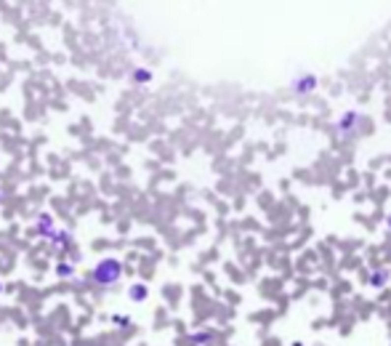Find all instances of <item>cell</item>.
<instances>
[{"mask_svg": "<svg viewBox=\"0 0 391 346\" xmlns=\"http://www.w3.org/2000/svg\"><path fill=\"white\" fill-rule=\"evenodd\" d=\"M122 280V261L120 258H99L96 266L90 269V285L99 290H115Z\"/></svg>", "mask_w": 391, "mask_h": 346, "instance_id": "obj_1", "label": "cell"}, {"mask_svg": "<svg viewBox=\"0 0 391 346\" xmlns=\"http://www.w3.org/2000/svg\"><path fill=\"white\" fill-rule=\"evenodd\" d=\"M364 128V115L357 112V109H346L343 115H338V120L333 123V133L338 139L349 141V139H357Z\"/></svg>", "mask_w": 391, "mask_h": 346, "instance_id": "obj_2", "label": "cell"}, {"mask_svg": "<svg viewBox=\"0 0 391 346\" xmlns=\"http://www.w3.org/2000/svg\"><path fill=\"white\" fill-rule=\"evenodd\" d=\"M314 91H317V75L301 69V72H296L290 77V94L296 96V99H309Z\"/></svg>", "mask_w": 391, "mask_h": 346, "instance_id": "obj_3", "label": "cell"}, {"mask_svg": "<svg viewBox=\"0 0 391 346\" xmlns=\"http://www.w3.org/2000/svg\"><path fill=\"white\" fill-rule=\"evenodd\" d=\"M54 232H56L54 216H51V213H37V219H35V234H37V237H45V240H48Z\"/></svg>", "mask_w": 391, "mask_h": 346, "instance_id": "obj_4", "label": "cell"}, {"mask_svg": "<svg viewBox=\"0 0 391 346\" xmlns=\"http://www.w3.org/2000/svg\"><path fill=\"white\" fill-rule=\"evenodd\" d=\"M213 341H216V330H211V328H203V330H194V333H189L186 336V344H192V346H211Z\"/></svg>", "mask_w": 391, "mask_h": 346, "instance_id": "obj_5", "label": "cell"}, {"mask_svg": "<svg viewBox=\"0 0 391 346\" xmlns=\"http://www.w3.org/2000/svg\"><path fill=\"white\" fill-rule=\"evenodd\" d=\"M389 283H391V272L389 269H375V272L367 274V288H373V290H383Z\"/></svg>", "mask_w": 391, "mask_h": 346, "instance_id": "obj_6", "label": "cell"}, {"mask_svg": "<svg viewBox=\"0 0 391 346\" xmlns=\"http://www.w3.org/2000/svg\"><path fill=\"white\" fill-rule=\"evenodd\" d=\"M48 245L54 248V251L64 253L69 245H72V232H61V229H56V232L48 237Z\"/></svg>", "mask_w": 391, "mask_h": 346, "instance_id": "obj_7", "label": "cell"}, {"mask_svg": "<svg viewBox=\"0 0 391 346\" xmlns=\"http://www.w3.org/2000/svg\"><path fill=\"white\" fill-rule=\"evenodd\" d=\"M128 296H130V301H133V304H144L147 298H149V288H147L144 283H133L128 288Z\"/></svg>", "mask_w": 391, "mask_h": 346, "instance_id": "obj_8", "label": "cell"}, {"mask_svg": "<svg viewBox=\"0 0 391 346\" xmlns=\"http://www.w3.org/2000/svg\"><path fill=\"white\" fill-rule=\"evenodd\" d=\"M56 277L59 280H72L75 277V264L72 261H59L56 264Z\"/></svg>", "mask_w": 391, "mask_h": 346, "instance_id": "obj_9", "label": "cell"}, {"mask_svg": "<svg viewBox=\"0 0 391 346\" xmlns=\"http://www.w3.org/2000/svg\"><path fill=\"white\" fill-rule=\"evenodd\" d=\"M149 80H152V72H149V69H144V67L133 69V75H130V83H136V86H147Z\"/></svg>", "mask_w": 391, "mask_h": 346, "instance_id": "obj_10", "label": "cell"}, {"mask_svg": "<svg viewBox=\"0 0 391 346\" xmlns=\"http://www.w3.org/2000/svg\"><path fill=\"white\" fill-rule=\"evenodd\" d=\"M112 322H115V328H120V330L130 328V317L128 315H112Z\"/></svg>", "mask_w": 391, "mask_h": 346, "instance_id": "obj_11", "label": "cell"}, {"mask_svg": "<svg viewBox=\"0 0 391 346\" xmlns=\"http://www.w3.org/2000/svg\"><path fill=\"white\" fill-rule=\"evenodd\" d=\"M386 229L391 232V213H389V216H386Z\"/></svg>", "mask_w": 391, "mask_h": 346, "instance_id": "obj_12", "label": "cell"}, {"mask_svg": "<svg viewBox=\"0 0 391 346\" xmlns=\"http://www.w3.org/2000/svg\"><path fill=\"white\" fill-rule=\"evenodd\" d=\"M0 205H3V189H0Z\"/></svg>", "mask_w": 391, "mask_h": 346, "instance_id": "obj_13", "label": "cell"}, {"mask_svg": "<svg viewBox=\"0 0 391 346\" xmlns=\"http://www.w3.org/2000/svg\"><path fill=\"white\" fill-rule=\"evenodd\" d=\"M293 346H303V341H296V344H293Z\"/></svg>", "mask_w": 391, "mask_h": 346, "instance_id": "obj_14", "label": "cell"}, {"mask_svg": "<svg viewBox=\"0 0 391 346\" xmlns=\"http://www.w3.org/2000/svg\"><path fill=\"white\" fill-rule=\"evenodd\" d=\"M0 293H3V280H0Z\"/></svg>", "mask_w": 391, "mask_h": 346, "instance_id": "obj_15", "label": "cell"}]
</instances>
